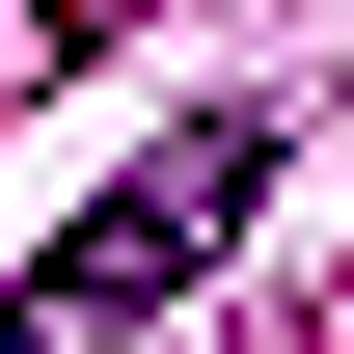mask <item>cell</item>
<instances>
[{
  "instance_id": "3",
  "label": "cell",
  "mask_w": 354,
  "mask_h": 354,
  "mask_svg": "<svg viewBox=\"0 0 354 354\" xmlns=\"http://www.w3.org/2000/svg\"><path fill=\"white\" fill-rule=\"evenodd\" d=\"M327 327H354V300H327Z\"/></svg>"
},
{
  "instance_id": "1",
  "label": "cell",
  "mask_w": 354,
  "mask_h": 354,
  "mask_svg": "<svg viewBox=\"0 0 354 354\" xmlns=\"http://www.w3.org/2000/svg\"><path fill=\"white\" fill-rule=\"evenodd\" d=\"M245 218H272V109H191L164 164H136L109 218L28 272V300H0V354H109V327H164V300H191V272H218Z\"/></svg>"
},
{
  "instance_id": "2",
  "label": "cell",
  "mask_w": 354,
  "mask_h": 354,
  "mask_svg": "<svg viewBox=\"0 0 354 354\" xmlns=\"http://www.w3.org/2000/svg\"><path fill=\"white\" fill-rule=\"evenodd\" d=\"M136 28H164V0H28V82H55V55H136Z\"/></svg>"
}]
</instances>
